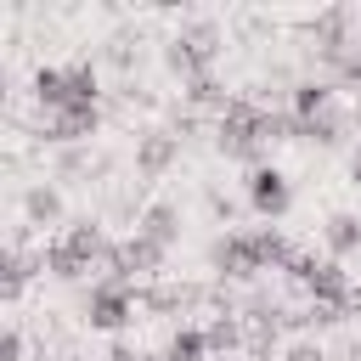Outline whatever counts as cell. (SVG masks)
Wrapping results in <instances>:
<instances>
[{
	"mask_svg": "<svg viewBox=\"0 0 361 361\" xmlns=\"http://www.w3.org/2000/svg\"><path fill=\"white\" fill-rule=\"evenodd\" d=\"M288 276L310 293V305H327V310H344L350 316V276H344V265L338 259H316V254H293V265H288Z\"/></svg>",
	"mask_w": 361,
	"mask_h": 361,
	"instance_id": "1",
	"label": "cell"
},
{
	"mask_svg": "<svg viewBox=\"0 0 361 361\" xmlns=\"http://www.w3.org/2000/svg\"><path fill=\"white\" fill-rule=\"evenodd\" d=\"M135 305H141V293H135L130 282L102 276V282L85 293V322H90L96 333H124V327L135 322Z\"/></svg>",
	"mask_w": 361,
	"mask_h": 361,
	"instance_id": "2",
	"label": "cell"
},
{
	"mask_svg": "<svg viewBox=\"0 0 361 361\" xmlns=\"http://www.w3.org/2000/svg\"><path fill=\"white\" fill-rule=\"evenodd\" d=\"M310 45H316L322 68H333V62L355 45V11H350V6H327V11H316V23H310Z\"/></svg>",
	"mask_w": 361,
	"mask_h": 361,
	"instance_id": "3",
	"label": "cell"
},
{
	"mask_svg": "<svg viewBox=\"0 0 361 361\" xmlns=\"http://www.w3.org/2000/svg\"><path fill=\"white\" fill-rule=\"evenodd\" d=\"M248 209H254L259 220H282V214L293 209V186H288V175H282L276 164L248 169Z\"/></svg>",
	"mask_w": 361,
	"mask_h": 361,
	"instance_id": "4",
	"label": "cell"
},
{
	"mask_svg": "<svg viewBox=\"0 0 361 361\" xmlns=\"http://www.w3.org/2000/svg\"><path fill=\"white\" fill-rule=\"evenodd\" d=\"M209 265H214L220 276H237V282H248V276L265 271V265H259V243H254V231H226V237H214Z\"/></svg>",
	"mask_w": 361,
	"mask_h": 361,
	"instance_id": "5",
	"label": "cell"
},
{
	"mask_svg": "<svg viewBox=\"0 0 361 361\" xmlns=\"http://www.w3.org/2000/svg\"><path fill=\"white\" fill-rule=\"evenodd\" d=\"M102 130V107H62V113H45V141L56 147H79Z\"/></svg>",
	"mask_w": 361,
	"mask_h": 361,
	"instance_id": "6",
	"label": "cell"
},
{
	"mask_svg": "<svg viewBox=\"0 0 361 361\" xmlns=\"http://www.w3.org/2000/svg\"><path fill=\"white\" fill-rule=\"evenodd\" d=\"M175 158H180V135L175 130H152V135L135 141V175L141 180H164Z\"/></svg>",
	"mask_w": 361,
	"mask_h": 361,
	"instance_id": "7",
	"label": "cell"
},
{
	"mask_svg": "<svg viewBox=\"0 0 361 361\" xmlns=\"http://www.w3.org/2000/svg\"><path fill=\"white\" fill-rule=\"evenodd\" d=\"M135 231H141V237H152V243H164V248H175V237H180V209H175L169 197H152V203L141 209Z\"/></svg>",
	"mask_w": 361,
	"mask_h": 361,
	"instance_id": "8",
	"label": "cell"
},
{
	"mask_svg": "<svg viewBox=\"0 0 361 361\" xmlns=\"http://www.w3.org/2000/svg\"><path fill=\"white\" fill-rule=\"evenodd\" d=\"M322 243H327V259H350V254H361V214H327V226H322Z\"/></svg>",
	"mask_w": 361,
	"mask_h": 361,
	"instance_id": "9",
	"label": "cell"
},
{
	"mask_svg": "<svg viewBox=\"0 0 361 361\" xmlns=\"http://www.w3.org/2000/svg\"><path fill=\"white\" fill-rule=\"evenodd\" d=\"M62 248H68V254H79L85 265H102L113 243L102 237V226H96V220H73V226L62 231Z\"/></svg>",
	"mask_w": 361,
	"mask_h": 361,
	"instance_id": "10",
	"label": "cell"
},
{
	"mask_svg": "<svg viewBox=\"0 0 361 361\" xmlns=\"http://www.w3.org/2000/svg\"><path fill=\"white\" fill-rule=\"evenodd\" d=\"M338 96H333V79H299L293 85V96H288V113L293 118H316V113H327Z\"/></svg>",
	"mask_w": 361,
	"mask_h": 361,
	"instance_id": "11",
	"label": "cell"
},
{
	"mask_svg": "<svg viewBox=\"0 0 361 361\" xmlns=\"http://www.w3.org/2000/svg\"><path fill=\"white\" fill-rule=\"evenodd\" d=\"M344 130H350V113L333 102L327 113H316V118H299V141H322V147H338L344 141Z\"/></svg>",
	"mask_w": 361,
	"mask_h": 361,
	"instance_id": "12",
	"label": "cell"
},
{
	"mask_svg": "<svg viewBox=\"0 0 361 361\" xmlns=\"http://www.w3.org/2000/svg\"><path fill=\"white\" fill-rule=\"evenodd\" d=\"M23 220L28 226H56L62 220V192L56 186H28L23 192Z\"/></svg>",
	"mask_w": 361,
	"mask_h": 361,
	"instance_id": "13",
	"label": "cell"
},
{
	"mask_svg": "<svg viewBox=\"0 0 361 361\" xmlns=\"http://www.w3.org/2000/svg\"><path fill=\"white\" fill-rule=\"evenodd\" d=\"M209 355H231V350H248V333H243V316H231V310H220L209 327Z\"/></svg>",
	"mask_w": 361,
	"mask_h": 361,
	"instance_id": "14",
	"label": "cell"
},
{
	"mask_svg": "<svg viewBox=\"0 0 361 361\" xmlns=\"http://www.w3.org/2000/svg\"><path fill=\"white\" fill-rule=\"evenodd\" d=\"M164 62H169V73H180V85H192V79H203V73H209V56H203V51H192L180 34L164 45Z\"/></svg>",
	"mask_w": 361,
	"mask_h": 361,
	"instance_id": "15",
	"label": "cell"
},
{
	"mask_svg": "<svg viewBox=\"0 0 361 361\" xmlns=\"http://www.w3.org/2000/svg\"><path fill=\"white\" fill-rule=\"evenodd\" d=\"M102 96V79H96V62H68V107H96ZM62 113V107H56Z\"/></svg>",
	"mask_w": 361,
	"mask_h": 361,
	"instance_id": "16",
	"label": "cell"
},
{
	"mask_svg": "<svg viewBox=\"0 0 361 361\" xmlns=\"http://www.w3.org/2000/svg\"><path fill=\"white\" fill-rule=\"evenodd\" d=\"M34 265H39V259H28V254H23V237H11V248H6V288H0V293H6V305H17V299H23V288H28Z\"/></svg>",
	"mask_w": 361,
	"mask_h": 361,
	"instance_id": "17",
	"label": "cell"
},
{
	"mask_svg": "<svg viewBox=\"0 0 361 361\" xmlns=\"http://www.w3.org/2000/svg\"><path fill=\"white\" fill-rule=\"evenodd\" d=\"M203 355H209V333H203V327H192V322H186V327H175V333H169L164 361H203Z\"/></svg>",
	"mask_w": 361,
	"mask_h": 361,
	"instance_id": "18",
	"label": "cell"
},
{
	"mask_svg": "<svg viewBox=\"0 0 361 361\" xmlns=\"http://www.w3.org/2000/svg\"><path fill=\"white\" fill-rule=\"evenodd\" d=\"M180 39L214 62V51H220V23H214V17H186V23H180Z\"/></svg>",
	"mask_w": 361,
	"mask_h": 361,
	"instance_id": "19",
	"label": "cell"
},
{
	"mask_svg": "<svg viewBox=\"0 0 361 361\" xmlns=\"http://www.w3.org/2000/svg\"><path fill=\"white\" fill-rule=\"evenodd\" d=\"M327 79H333V90H361V39L327 68Z\"/></svg>",
	"mask_w": 361,
	"mask_h": 361,
	"instance_id": "20",
	"label": "cell"
},
{
	"mask_svg": "<svg viewBox=\"0 0 361 361\" xmlns=\"http://www.w3.org/2000/svg\"><path fill=\"white\" fill-rule=\"evenodd\" d=\"M0 361H28V338H23V327L11 322L6 327V338H0Z\"/></svg>",
	"mask_w": 361,
	"mask_h": 361,
	"instance_id": "21",
	"label": "cell"
},
{
	"mask_svg": "<svg viewBox=\"0 0 361 361\" xmlns=\"http://www.w3.org/2000/svg\"><path fill=\"white\" fill-rule=\"evenodd\" d=\"M85 169H90V158H85L79 147H73V152H62V164H56V175H85Z\"/></svg>",
	"mask_w": 361,
	"mask_h": 361,
	"instance_id": "22",
	"label": "cell"
},
{
	"mask_svg": "<svg viewBox=\"0 0 361 361\" xmlns=\"http://www.w3.org/2000/svg\"><path fill=\"white\" fill-rule=\"evenodd\" d=\"M282 361H327V350H322V344H310V338H305V344H293V350H288V355H282Z\"/></svg>",
	"mask_w": 361,
	"mask_h": 361,
	"instance_id": "23",
	"label": "cell"
},
{
	"mask_svg": "<svg viewBox=\"0 0 361 361\" xmlns=\"http://www.w3.org/2000/svg\"><path fill=\"white\" fill-rule=\"evenodd\" d=\"M107 361H141V355H135L130 344H113V350H107Z\"/></svg>",
	"mask_w": 361,
	"mask_h": 361,
	"instance_id": "24",
	"label": "cell"
},
{
	"mask_svg": "<svg viewBox=\"0 0 361 361\" xmlns=\"http://www.w3.org/2000/svg\"><path fill=\"white\" fill-rule=\"evenodd\" d=\"M350 180L361 186V141H355V152H350Z\"/></svg>",
	"mask_w": 361,
	"mask_h": 361,
	"instance_id": "25",
	"label": "cell"
},
{
	"mask_svg": "<svg viewBox=\"0 0 361 361\" xmlns=\"http://www.w3.org/2000/svg\"><path fill=\"white\" fill-rule=\"evenodd\" d=\"M350 316H361V288H350Z\"/></svg>",
	"mask_w": 361,
	"mask_h": 361,
	"instance_id": "26",
	"label": "cell"
},
{
	"mask_svg": "<svg viewBox=\"0 0 361 361\" xmlns=\"http://www.w3.org/2000/svg\"><path fill=\"white\" fill-rule=\"evenodd\" d=\"M28 361H45V355H28Z\"/></svg>",
	"mask_w": 361,
	"mask_h": 361,
	"instance_id": "27",
	"label": "cell"
}]
</instances>
